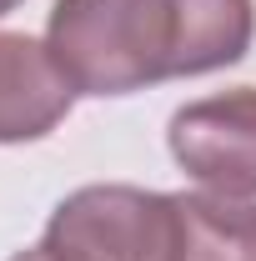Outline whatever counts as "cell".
Instances as JSON below:
<instances>
[{"mask_svg": "<svg viewBox=\"0 0 256 261\" xmlns=\"http://www.w3.org/2000/svg\"><path fill=\"white\" fill-rule=\"evenodd\" d=\"M256 0H56L45 45L75 96H136L176 75L236 65Z\"/></svg>", "mask_w": 256, "mask_h": 261, "instance_id": "6da1fadb", "label": "cell"}, {"mask_svg": "<svg viewBox=\"0 0 256 261\" xmlns=\"http://www.w3.org/2000/svg\"><path fill=\"white\" fill-rule=\"evenodd\" d=\"M56 261H176V191L100 181L70 191L40 236Z\"/></svg>", "mask_w": 256, "mask_h": 261, "instance_id": "7a4b0ae2", "label": "cell"}, {"mask_svg": "<svg viewBox=\"0 0 256 261\" xmlns=\"http://www.w3.org/2000/svg\"><path fill=\"white\" fill-rule=\"evenodd\" d=\"M166 146L196 186L251 201L256 196V86L186 100L166 126Z\"/></svg>", "mask_w": 256, "mask_h": 261, "instance_id": "3957f363", "label": "cell"}, {"mask_svg": "<svg viewBox=\"0 0 256 261\" xmlns=\"http://www.w3.org/2000/svg\"><path fill=\"white\" fill-rule=\"evenodd\" d=\"M70 81L45 40L0 31V146L40 141L70 116Z\"/></svg>", "mask_w": 256, "mask_h": 261, "instance_id": "277c9868", "label": "cell"}, {"mask_svg": "<svg viewBox=\"0 0 256 261\" xmlns=\"http://www.w3.org/2000/svg\"><path fill=\"white\" fill-rule=\"evenodd\" d=\"M176 261H256V206L241 196L176 191Z\"/></svg>", "mask_w": 256, "mask_h": 261, "instance_id": "5b68a950", "label": "cell"}, {"mask_svg": "<svg viewBox=\"0 0 256 261\" xmlns=\"http://www.w3.org/2000/svg\"><path fill=\"white\" fill-rule=\"evenodd\" d=\"M10 261H56V251H50V246L40 241V246H25V251H15Z\"/></svg>", "mask_w": 256, "mask_h": 261, "instance_id": "8992f818", "label": "cell"}, {"mask_svg": "<svg viewBox=\"0 0 256 261\" xmlns=\"http://www.w3.org/2000/svg\"><path fill=\"white\" fill-rule=\"evenodd\" d=\"M15 5H20V0H0V15H10V10H15Z\"/></svg>", "mask_w": 256, "mask_h": 261, "instance_id": "52a82bcc", "label": "cell"}]
</instances>
